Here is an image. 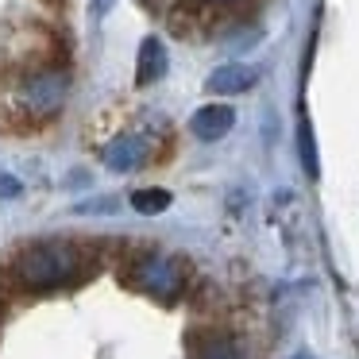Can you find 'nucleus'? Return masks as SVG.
<instances>
[{
    "instance_id": "nucleus-1",
    "label": "nucleus",
    "mask_w": 359,
    "mask_h": 359,
    "mask_svg": "<svg viewBox=\"0 0 359 359\" xmlns=\"http://www.w3.org/2000/svg\"><path fill=\"white\" fill-rule=\"evenodd\" d=\"M97 271V255L74 240H39L12 255L8 278L24 294H55Z\"/></svg>"
},
{
    "instance_id": "nucleus-2",
    "label": "nucleus",
    "mask_w": 359,
    "mask_h": 359,
    "mask_svg": "<svg viewBox=\"0 0 359 359\" xmlns=\"http://www.w3.org/2000/svg\"><path fill=\"white\" fill-rule=\"evenodd\" d=\"M120 282L135 294L178 302L189 286V263L182 255H166V251H135L120 263Z\"/></svg>"
},
{
    "instance_id": "nucleus-3",
    "label": "nucleus",
    "mask_w": 359,
    "mask_h": 359,
    "mask_svg": "<svg viewBox=\"0 0 359 359\" xmlns=\"http://www.w3.org/2000/svg\"><path fill=\"white\" fill-rule=\"evenodd\" d=\"M66 93H70V78H66L62 66H39V70H27L16 86V104L20 112L35 120H50L55 112H62Z\"/></svg>"
},
{
    "instance_id": "nucleus-4",
    "label": "nucleus",
    "mask_w": 359,
    "mask_h": 359,
    "mask_svg": "<svg viewBox=\"0 0 359 359\" xmlns=\"http://www.w3.org/2000/svg\"><path fill=\"white\" fill-rule=\"evenodd\" d=\"M147 155H151V143L143 140V135H135V132H124V135H116V140L104 147V166L109 170H116V174H132V170H140L143 163H147Z\"/></svg>"
},
{
    "instance_id": "nucleus-5",
    "label": "nucleus",
    "mask_w": 359,
    "mask_h": 359,
    "mask_svg": "<svg viewBox=\"0 0 359 359\" xmlns=\"http://www.w3.org/2000/svg\"><path fill=\"white\" fill-rule=\"evenodd\" d=\"M259 81V70L255 66H243V62H228V66H217V70L209 74V81H205V89L217 97H236V93H248V89H255Z\"/></svg>"
},
{
    "instance_id": "nucleus-6",
    "label": "nucleus",
    "mask_w": 359,
    "mask_h": 359,
    "mask_svg": "<svg viewBox=\"0 0 359 359\" xmlns=\"http://www.w3.org/2000/svg\"><path fill=\"white\" fill-rule=\"evenodd\" d=\"M232 124H236V109H228V104H205V109L194 112L189 132H194L197 140H205V143H217V140H224V135L232 132Z\"/></svg>"
},
{
    "instance_id": "nucleus-7",
    "label": "nucleus",
    "mask_w": 359,
    "mask_h": 359,
    "mask_svg": "<svg viewBox=\"0 0 359 359\" xmlns=\"http://www.w3.org/2000/svg\"><path fill=\"white\" fill-rule=\"evenodd\" d=\"M166 66H170V58H166L163 39L147 35V39L140 43V58H135V86L147 89V86H155V81H163Z\"/></svg>"
},
{
    "instance_id": "nucleus-8",
    "label": "nucleus",
    "mask_w": 359,
    "mask_h": 359,
    "mask_svg": "<svg viewBox=\"0 0 359 359\" xmlns=\"http://www.w3.org/2000/svg\"><path fill=\"white\" fill-rule=\"evenodd\" d=\"M170 189H163V186H151V189H135L132 194V209L135 212H143V217H158V212H166L170 209Z\"/></svg>"
},
{
    "instance_id": "nucleus-9",
    "label": "nucleus",
    "mask_w": 359,
    "mask_h": 359,
    "mask_svg": "<svg viewBox=\"0 0 359 359\" xmlns=\"http://www.w3.org/2000/svg\"><path fill=\"white\" fill-rule=\"evenodd\" d=\"M297 143H302V163H305V174L309 178H317V147H313V128L309 120H302V128H297Z\"/></svg>"
},
{
    "instance_id": "nucleus-10",
    "label": "nucleus",
    "mask_w": 359,
    "mask_h": 359,
    "mask_svg": "<svg viewBox=\"0 0 359 359\" xmlns=\"http://www.w3.org/2000/svg\"><path fill=\"white\" fill-rule=\"evenodd\" d=\"M197 359H240V351H236V344L228 336H217V340H209L197 351Z\"/></svg>"
},
{
    "instance_id": "nucleus-11",
    "label": "nucleus",
    "mask_w": 359,
    "mask_h": 359,
    "mask_svg": "<svg viewBox=\"0 0 359 359\" xmlns=\"http://www.w3.org/2000/svg\"><path fill=\"white\" fill-rule=\"evenodd\" d=\"M197 4H209V8H224V4H236V0H197Z\"/></svg>"
},
{
    "instance_id": "nucleus-12",
    "label": "nucleus",
    "mask_w": 359,
    "mask_h": 359,
    "mask_svg": "<svg viewBox=\"0 0 359 359\" xmlns=\"http://www.w3.org/2000/svg\"><path fill=\"white\" fill-rule=\"evenodd\" d=\"M93 4H97V12H101V16H104V12L112 8V0H93Z\"/></svg>"
},
{
    "instance_id": "nucleus-13",
    "label": "nucleus",
    "mask_w": 359,
    "mask_h": 359,
    "mask_svg": "<svg viewBox=\"0 0 359 359\" xmlns=\"http://www.w3.org/2000/svg\"><path fill=\"white\" fill-rule=\"evenodd\" d=\"M294 359H309V355H294Z\"/></svg>"
}]
</instances>
